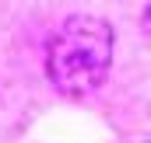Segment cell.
<instances>
[{"mask_svg": "<svg viewBox=\"0 0 151 143\" xmlns=\"http://www.w3.org/2000/svg\"><path fill=\"white\" fill-rule=\"evenodd\" d=\"M109 63H113V28L102 18L74 14L49 35L46 70L63 94L95 91L106 80Z\"/></svg>", "mask_w": 151, "mask_h": 143, "instance_id": "cell-1", "label": "cell"}]
</instances>
